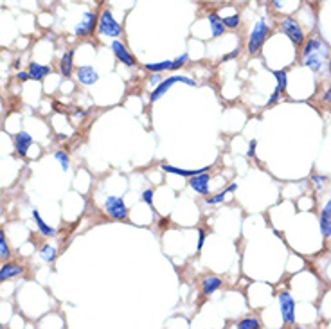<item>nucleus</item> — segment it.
I'll list each match as a JSON object with an SVG mask.
<instances>
[{
    "instance_id": "nucleus-1",
    "label": "nucleus",
    "mask_w": 331,
    "mask_h": 329,
    "mask_svg": "<svg viewBox=\"0 0 331 329\" xmlns=\"http://www.w3.org/2000/svg\"><path fill=\"white\" fill-rule=\"evenodd\" d=\"M327 58V45L318 38H310L304 43L301 52V63L308 67L313 72H318L322 69L324 61Z\"/></svg>"
},
{
    "instance_id": "nucleus-2",
    "label": "nucleus",
    "mask_w": 331,
    "mask_h": 329,
    "mask_svg": "<svg viewBox=\"0 0 331 329\" xmlns=\"http://www.w3.org/2000/svg\"><path fill=\"white\" fill-rule=\"evenodd\" d=\"M97 33L101 36H104V38H117V36H121V33H123V27H121L119 22L114 18L110 9H104L103 13L99 15Z\"/></svg>"
},
{
    "instance_id": "nucleus-3",
    "label": "nucleus",
    "mask_w": 331,
    "mask_h": 329,
    "mask_svg": "<svg viewBox=\"0 0 331 329\" xmlns=\"http://www.w3.org/2000/svg\"><path fill=\"white\" fill-rule=\"evenodd\" d=\"M268 35H270V27H268L267 22L261 18V20L256 24V27L252 29L250 38H249V43H247V51H249L250 56H256L259 51H261L263 43L267 42Z\"/></svg>"
},
{
    "instance_id": "nucleus-4",
    "label": "nucleus",
    "mask_w": 331,
    "mask_h": 329,
    "mask_svg": "<svg viewBox=\"0 0 331 329\" xmlns=\"http://www.w3.org/2000/svg\"><path fill=\"white\" fill-rule=\"evenodd\" d=\"M279 29L283 31L284 35L288 36L290 42H292L295 47H299V45H302V43H304V40H306L304 31H302V27L299 26V22H297L295 18H292V17L283 18V20H281Z\"/></svg>"
},
{
    "instance_id": "nucleus-5",
    "label": "nucleus",
    "mask_w": 331,
    "mask_h": 329,
    "mask_svg": "<svg viewBox=\"0 0 331 329\" xmlns=\"http://www.w3.org/2000/svg\"><path fill=\"white\" fill-rule=\"evenodd\" d=\"M175 83H184V85L194 86V81L191 79V77H187V76H171V77H168V79H162V81L155 86V90L150 94V103H157V101H159V99L162 97V95L166 94V92H168V90L171 88Z\"/></svg>"
},
{
    "instance_id": "nucleus-6",
    "label": "nucleus",
    "mask_w": 331,
    "mask_h": 329,
    "mask_svg": "<svg viewBox=\"0 0 331 329\" xmlns=\"http://www.w3.org/2000/svg\"><path fill=\"white\" fill-rule=\"evenodd\" d=\"M104 210L110 218L117 220V222H125L128 218V207L121 196H108L104 201Z\"/></svg>"
},
{
    "instance_id": "nucleus-7",
    "label": "nucleus",
    "mask_w": 331,
    "mask_h": 329,
    "mask_svg": "<svg viewBox=\"0 0 331 329\" xmlns=\"http://www.w3.org/2000/svg\"><path fill=\"white\" fill-rule=\"evenodd\" d=\"M279 306H281V315H283L284 324L292 325L295 322V302H293L292 295L283 291L279 293Z\"/></svg>"
},
{
    "instance_id": "nucleus-8",
    "label": "nucleus",
    "mask_w": 331,
    "mask_h": 329,
    "mask_svg": "<svg viewBox=\"0 0 331 329\" xmlns=\"http://www.w3.org/2000/svg\"><path fill=\"white\" fill-rule=\"evenodd\" d=\"M97 15L86 11L83 15V20L79 22L78 26L74 27V35L76 36H90L94 33V29H97Z\"/></svg>"
},
{
    "instance_id": "nucleus-9",
    "label": "nucleus",
    "mask_w": 331,
    "mask_h": 329,
    "mask_svg": "<svg viewBox=\"0 0 331 329\" xmlns=\"http://www.w3.org/2000/svg\"><path fill=\"white\" fill-rule=\"evenodd\" d=\"M112 51H114V54H116V58L123 65H126V67H134V65H135L134 56L130 54L128 49H126V45L123 42H119V40H114V42H112Z\"/></svg>"
},
{
    "instance_id": "nucleus-10",
    "label": "nucleus",
    "mask_w": 331,
    "mask_h": 329,
    "mask_svg": "<svg viewBox=\"0 0 331 329\" xmlns=\"http://www.w3.org/2000/svg\"><path fill=\"white\" fill-rule=\"evenodd\" d=\"M209 180L211 176L207 175V171L203 173H198V175L191 176L189 180V185L198 192V194H202V196H207L209 194Z\"/></svg>"
},
{
    "instance_id": "nucleus-11",
    "label": "nucleus",
    "mask_w": 331,
    "mask_h": 329,
    "mask_svg": "<svg viewBox=\"0 0 331 329\" xmlns=\"http://www.w3.org/2000/svg\"><path fill=\"white\" fill-rule=\"evenodd\" d=\"M31 146H33V137L27 132H20L15 135V150L20 157H27Z\"/></svg>"
},
{
    "instance_id": "nucleus-12",
    "label": "nucleus",
    "mask_w": 331,
    "mask_h": 329,
    "mask_svg": "<svg viewBox=\"0 0 331 329\" xmlns=\"http://www.w3.org/2000/svg\"><path fill=\"white\" fill-rule=\"evenodd\" d=\"M76 76H78L79 83H81V85H85V86L94 85V83L99 79L97 72H95L92 67H88V65H85V67H79V69L76 70Z\"/></svg>"
},
{
    "instance_id": "nucleus-13",
    "label": "nucleus",
    "mask_w": 331,
    "mask_h": 329,
    "mask_svg": "<svg viewBox=\"0 0 331 329\" xmlns=\"http://www.w3.org/2000/svg\"><path fill=\"white\" fill-rule=\"evenodd\" d=\"M27 72H29L31 79H35V81H43V79L51 74V67H47V65H40V63H36V61H33V63H29Z\"/></svg>"
},
{
    "instance_id": "nucleus-14",
    "label": "nucleus",
    "mask_w": 331,
    "mask_h": 329,
    "mask_svg": "<svg viewBox=\"0 0 331 329\" xmlns=\"http://www.w3.org/2000/svg\"><path fill=\"white\" fill-rule=\"evenodd\" d=\"M320 234L324 238L331 236V200L324 205L322 212H320Z\"/></svg>"
},
{
    "instance_id": "nucleus-15",
    "label": "nucleus",
    "mask_w": 331,
    "mask_h": 329,
    "mask_svg": "<svg viewBox=\"0 0 331 329\" xmlns=\"http://www.w3.org/2000/svg\"><path fill=\"white\" fill-rule=\"evenodd\" d=\"M207 20H209V26H211L212 38H219V36H224V33H225L227 27L224 26V20H222V17H219L218 13H209Z\"/></svg>"
},
{
    "instance_id": "nucleus-16",
    "label": "nucleus",
    "mask_w": 331,
    "mask_h": 329,
    "mask_svg": "<svg viewBox=\"0 0 331 329\" xmlns=\"http://www.w3.org/2000/svg\"><path fill=\"white\" fill-rule=\"evenodd\" d=\"M22 272H24V268H22L20 265H17V263H8V265H4L0 268V282L18 277V275H22Z\"/></svg>"
},
{
    "instance_id": "nucleus-17",
    "label": "nucleus",
    "mask_w": 331,
    "mask_h": 329,
    "mask_svg": "<svg viewBox=\"0 0 331 329\" xmlns=\"http://www.w3.org/2000/svg\"><path fill=\"white\" fill-rule=\"evenodd\" d=\"M60 72L61 76L70 77L74 72V51H67L60 60Z\"/></svg>"
},
{
    "instance_id": "nucleus-18",
    "label": "nucleus",
    "mask_w": 331,
    "mask_h": 329,
    "mask_svg": "<svg viewBox=\"0 0 331 329\" xmlns=\"http://www.w3.org/2000/svg\"><path fill=\"white\" fill-rule=\"evenodd\" d=\"M219 288H222V279L219 277L211 275V277H205L202 281V293L203 295H212L214 291H218Z\"/></svg>"
},
{
    "instance_id": "nucleus-19",
    "label": "nucleus",
    "mask_w": 331,
    "mask_h": 329,
    "mask_svg": "<svg viewBox=\"0 0 331 329\" xmlns=\"http://www.w3.org/2000/svg\"><path fill=\"white\" fill-rule=\"evenodd\" d=\"M160 169H162V171H166V173H173V175L187 176V178H191V176L198 175V173L209 171V167H205V169H200V171H193V169H180V167H175V166H168V164H162V166H160Z\"/></svg>"
},
{
    "instance_id": "nucleus-20",
    "label": "nucleus",
    "mask_w": 331,
    "mask_h": 329,
    "mask_svg": "<svg viewBox=\"0 0 331 329\" xmlns=\"http://www.w3.org/2000/svg\"><path fill=\"white\" fill-rule=\"evenodd\" d=\"M33 218H35V222H36V227H38V231L42 232L43 236H54L56 234V231H54V229H52L51 225H47V223L43 222V218L42 216H40V212L36 209H33Z\"/></svg>"
},
{
    "instance_id": "nucleus-21",
    "label": "nucleus",
    "mask_w": 331,
    "mask_h": 329,
    "mask_svg": "<svg viewBox=\"0 0 331 329\" xmlns=\"http://www.w3.org/2000/svg\"><path fill=\"white\" fill-rule=\"evenodd\" d=\"M40 257H42L45 263H52V261L56 259V248L51 247V245H45V247H42V250H40Z\"/></svg>"
},
{
    "instance_id": "nucleus-22",
    "label": "nucleus",
    "mask_w": 331,
    "mask_h": 329,
    "mask_svg": "<svg viewBox=\"0 0 331 329\" xmlns=\"http://www.w3.org/2000/svg\"><path fill=\"white\" fill-rule=\"evenodd\" d=\"M274 76L277 79V88L283 94L286 90V85H288V76H286V70H274Z\"/></svg>"
},
{
    "instance_id": "nucleus-23",
    "label": "nucleus",
    "mask_w": 331,
    "mask_h": 329,
    "mask_svg": "<svg viewBox=\"0 0 331 329\" xmlns=\"http://www.w3.org/2000/svg\"><path fill=\"white\" fill-rule=\"evenodd\" d=\"M146 69L150 70V72H164V70L171 69V61L166 60V61H160V63H148Z\"/></svg>"
},
{
    "instance_id": "nucleus-24",
    "label": "nucleus",
    "mask_w": 331,
    "mask_h": 329,
    "mask_svg": "<svg viewBox=\"0 0 331 329\" xmlns=\"http://www.w3.org/2000/svg\"><path fill=\"white\" fill-rule=\"evenodd\" d=\"M54 158H56L58 162H60L61 166V171H69V167H70V162H69V157L63 153V151H54Z\"/></svg>"
},
{
    "instance_id": "nucleus-25",
    "label": "nucleus",
    "mask_w": 331,
    "mask_h": 329,
    "mask_svg": "<svg viewBox=\"0 0 331 329\" xmlns=\"http://www.w3.org/2000/svg\"><path fill=\"white\" fill-rule=\"evenodd\" d=\"M222 20H224V26L227 27V29H236L238 26H240V15H231V17H224L222 18Z\"/></svg>"
},
{
    "instance_id": "nucleus-26",
    "label": "nucleus",
    "mask_w": 331,
    "mask_h": 329,
    "mask_svg": "<svg viewBox=\"0 0 331 329\" xmlns=\"http://www.w3.org/2000/svg\"><path fill=\"white\" fill-rule=\"evenodd\" d=\"M9 256H11V250H9V245H8V241H6L4 232L0 231V257H2V259H8Z\"/></svg>"
},
{
    "instance_id": "nucleus-27",
    "label": "nucleus",
    "mask_w": 331,
    "mask_h": 329,
    "mask_svg": "<svg viewBox=\"0 0 331 329\" xmlns=\"http://www.w3.org/2000/svg\"><path fill=\"white\" fill-rule=\"evenodd\" d=\"M258 318H243L241 322H238V329H258L259 327Z\"/></svg>"
},
{
    "instance_id": "nucleus-28",
    "label": "nucleus",
    "mask_w": 331,
    "mask_h": 329,
    "mask_svg": "<svg viewBox=\"0 0 331 329\" xmlns=\"http://www.w3.org/2000/svg\"><path fill=\"white\" fill-rule=\"evenodd\" d=\"M153 194H155L153 189H146V191L142 192V201H144L151 210H155V205H153Z\"/></svg>"
},
{
    "instance_id": "nucleus-29",
    "label": "nucleus",
    "mask_w": 331,
    "mask_h": 329,
    "mask_svg": "<svg viewBox=\"0 0 331 329\" xmlns=\"http://www.w3.org/2000/svg\"><path fill=\"white\" fill-rule=\"evenodd\" d=\"M187 58H189V56H187V54L178 56L176 60H173V61H171V69H169V70H178V69H180V67H184L185 61H187Z\"/></svg>"
},
{
    "instance_id": "nucleus-30",
    "label": "nucleus",
    "mask_w": 331,
    "mask_h": 329,
    "mask_svg": "<svg viewBox=\"0 0 331 329\" xmlns=\"http://www.w3.org/2000/svg\"><path fill=\"white\" fill-rule=\"evenodd\" d=\"M225 196H227V191H222L219 194H216V196L205 198V201L209 203V205H216V203H222V201L225 200Z\"/></svg>"
},
{
    "instance_id": "nucleus-31",
    "label": "nucleus",
    "mask_w": 331,
    "mask_h": 329,
    "mask_svg": "<svg viewBox=\"0 0 331 329\" xmlns=\"http://www.w3.org/2000/svg\"><path fill=\"white\" fill-rule=\"evenodd\" d=\"M311 180H313L315 187H317V189H320V187H322V184H324V182H326V176H318V175H313V176H311Z\"/></svg>"
},
{
    "instance_id": "nucleus-32",
    "label": "nucleus",
    "mask_w": 331,
    "mask_h": 329,
    "mask_svg": "<svg viewBox=\"0 0 331 329\" xmlns=\"http://www.w3.org/2000/svg\"><path fill=\"white\" fill-rule=\"evenodd\" d=\"M203 243H205V232L200 229V231H198V252L203 248Z\"/></svg>"
},
{
    "instance_id": "nucleus-33",
    "label": "nucleus",
    "mask_w": 331,
    "mask_h": 329,
    "mask_svg": "<svg viewBox=\"0 0 331 329\" xmlns=\"http://www.w3.org/2000/svg\"><path fill=\"white\" fill-rule=\"evenodd\" d=\"M279 95H281L279 88H277V86H275L274 94H272V97H270V101H268V104H275V103H277V101H279Z\"/></svg>"
},
{
    "instance_id": "nucleus-34",
    "label": "nucleus",
    "mask_w": 331,
    "mask_h": 329,
    "mask_svg": "<svg viewBox=\"0 0 331 329\" xmlns=\"http://www.w3.org/2000/svg\"><path fill=\"white\" fill-rule=\"evenodd\" d=\"M256 146H258V142H256V141H250L249 151H247V155H249V157H254V155H256Z\"/></svg>"
},
{
    "instance_id": "nucleus-35",
    "label": "nucleus",
    "mask_w": 331,
    "mask_h": 329,
    "mask_svg": "<svg viewBox=\"0 0 331 329\" xmlns=\"http://www.w3.org/2000/svg\"><path fill=\"white\" fill-rule=\"evenodd\" d=\"M150 83L151 85H159L160 83V72H153V76L150 77Z\"/></svg>"
},
{
    "instance_id": "nucleus-36",
    "label": "nucleus",
    "mask_w": 331,
    "mask_h": 329,
    "mask_svg": "<svg viewBox=\"0 0 331 329\" xmlns=\"http://www.w3.org/2000/svg\"><path fill=\"white\" fill-rule=\"evenodd\" d=\"M17 79H18V81H27V79H31L29 72H18L17 74Z\"/></svg>"
},
{
    "instance_id": "nucleus-37",
    "label": "nucleus",
    "mask_w": 331,
    "mask_h": 329,
    "mask_svg": "<svg viewBox=\"0 0 331 329\" xmlns=\"http://www.w3.org/2000/svg\"><path fill=\"white\" fill-rule=\"evenodd\" d=\"M240 54V49H236V51H233L231 54H227V56H224V61H229V60H234L236 56Z\"/></svg>"
},
{
    "instance_id": "nucleus-38",
    "label": "nucleus",
    "mask_w": 331,
    "mask_h": 329,
    "mask_svg": "<svg viewBox=\"0 0 331 329\" xmlns=\"http://www.w3.org/2000/svg\"><path fill=\"white\" fill-rule=\"evenodd\" d=\"M272 2V6H274L275 9H281L284 6V0H270Z\"/></svg>"
},
{
    "instance_id": "nucleus-39",
    "label": "nucleus",
    "mask_w": 331,
    "mask_h": 329,
    "mask_svg": "<svg viewBox=\"0 0 331 329\" xmlns=\"http://www.w3.org/2000/svg\"><path fill=\"white\" fill-rule=\"evenodd\" d=\"M324 101L331 104V85H329V88H327L326 92H324Z\"/></svg>"
},
{
    "instance_id": "nucleus-40",
    "label": "nucleus",
    "mask_w": 331,
    "mask_h": 329,
    "mask_svg": "<svg viewBox=\"0 0 331 329\" xmlns=\"http://www.w3.org/2000/svg\"><path fill=\"white\" fill-rule=\"evenodd\" d=\"M236 189H238V185H236V184H231V185H229V187H227V192H234V191H236Z\"/></svg>"
},
{
    "instance_id": "nucleus-41",
    "label": "nucleus",
    "mask_w": 331,
    "mask_h": 329,
    "mask_svg": "<svg viewBox=\"0 0 331 329\" xmlns=\"http://www.w3.org/2000/svg\"><path fill=\"white\" fill-rule=\"evenodd\" d=\"M327 69H329V74H331V60H329V63H327Z\"/></svg>"
},
{
    "instance_id": "nucleus-42",
    "label": "nucleus",
    "mask_w": 331,
    "mask_h": 329,
    "mask_svg": "<svg viewBox=\"0 0 331 329\" xmlns=\"http://www.w3.org/2000/svg\"><path fill=\"white\" fill-rule=\"evenodd\" d=\"M0 259H2V257H0Z\"/></svg>"
}]
</instances>
